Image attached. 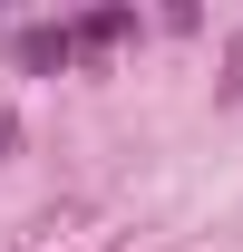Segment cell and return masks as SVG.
I'll return each instance as SVG.
<instances>
[{
	"label": "cell",
	"instance_id": "cell-1",
	"mask_svg": "<svg viewBox=\"0 0 243 252\" xmlns=\"http://www.w3.org/2000/svg\"><path fill=\"white\" fill-rule=\"evenodd\" d=\"M126 30H136V10H97V20H78L68 39H78V49H117Z\"/></svg>",
	"mask_w": 243,
	"mask_h": 252
},
{
	"label": "cell",
	"instance_id": "cell-2",
	"mask_svg": "<svg viewBox=\"0 0 243 252\" xmlns=\"http://www.w3.org/2000/svg\"><path fill=\"white\" fill-rule=\"evenodd\" d=\"M20 59H30V68H68V59H78V39H68V30H30V39H20Z\"/></svg>",
	"mask_w": 243,
	"mask_h": 252
},
{
	"label": "cell",
	"instance_id": "cell-3",
	"mask_svg": "<svg viewBox=\"0 0 243 252\" xmlns=\"http://www.w3.org/2000/svg\"><path fill=\"white\" fill-rule=\"evenodd\" d=\"M10 146H20V117H0V156H10Z\"/></svg>",
	"mask_w": 243,
	"mask_h": 252
}]
</instances>
